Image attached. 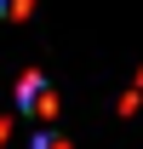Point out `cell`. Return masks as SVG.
I'll list each match as a JSON object with an SVG mask.
<instances>
[{
  "instance_id": "6da1fadb",
  "label": "cell",
  "mask_w": 143,
  "mask_h": 149,
  "mask_svg": "<svg viewBox=\"0 0 143 149\" xmlns=\"http://www.w3.org/2000/svg\"><path fill=\"white\" fill-rule=\"evenodd\" d=\"M17 97H23V109H29V115H40V120L52 115V86H46L40 74H23V80H17Z\"/></svg>"
},
{
  "instance_id": "7a4b0ae2",
  "label": "cell",
  "mask_w": 143,
  "mask_h": 149,
  "mask_svg": "<svg viewBox=\"0 0 143 149\" xmlns=\"http://www.w3.org/2000/svg\"><path fill=\"white\" fill-rule=\"evenodd\" d=\"M0 12H6V17H29V12H35V0H0Z\"/></svg>"
}]
</instances>
